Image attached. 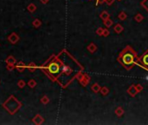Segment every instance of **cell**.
<instances>
[{
  "instance_id": "obj_9",
  "label": "cell",
  "mask_w": 148,
  "mask_h": 125,
  "mask_svg": "<svg viewBox=\"0 0 148 125\" xmlns=\"http://www.w3.org/2000/svg\"><path fill=\"white\" fill-rule=\"evenodd\" d=\"M108 17H109V15H108V13L106 12H103L101 14V18L102 19V20H106V19H108Z\"/></svg>"
},
{
  "instance_id": "obj_3",
  "label": "cell",
  "mask_w": 148,
  "mask_h": 125,
  "mask_svg": "<svg viewBox=\"0 0 148 125\" xmlns=\"http://www.w3.org/2000/svg\"><path fill=\"white\" fill-rule=\"evenodd\" d=\"M141 63H142L143 66H145V67H148V50L145 53L141 56V58L140 59Z\"/></svg>"
},
{
  "instance_id": "obj_7",
  "label": "cell",
  "mask_w": 148,
  "mask_h": 125,
  "mask_svg": "<svg viewBox=\"0 0 148 125\" xmlns=\"http://www.w3.org/2000/svg\"><path fill=\"white\" fill-rule=\"evenodd\" d=\"M114 30H115V32H117V33H120V32L123 30V27L120 25H119V24H118V25H115Z\"/></svg>"
},
{
  "instance_id": "obj_10",
  "label": "cell",
  "mask_w": 148,
  "mask_h": 125,
  "mask_svg": "<svg viewBox=\"0 0 148 125\" xmlns=\"http://www.w3.org/2000/svg\"><path fill=\"white\" fill-rule=\"evenodd\" d=\"M134 19H135V21H136V22H138V23H140V22L142 21L143 19H144V17H143L142 15L139 13V14H137V15H136V17H134Z\"/></svg>"
},
{
  "instance_id": "obj_6",
  "label": "cell",
  "mask_w": 148,
  "mask_h": 125,
  "mask_svg": "<svg viewBox=\"0 0 148 125\" xmlns=\"http://www.w3.org/2000/svg\"><path fill=\"white\" fill-rule=\"evenodd\" d=\"M92 90L93 92H95V93H97V92H99L101 90V87H100V85L98 84V83H95L92 86Z\"/></svg>"
},
{
  "instance_id": "obj_1",
  "label": "cell",
  "mask_w": 148,
  "mask_h": 125,
  "mask_svg": "<svg viewBox=\"0 0 148 125\" xmlns=\"http://www.w3.org/2000/svg\"><path fill=\"white\" fill-rule=\"evenodd\" d=\"M134 58H135L134 51L130 47H127L122 53L119 55V62L121 63V64L127 70H129L134 64Z\"/></svg>"
},
{
  "instance_id": "obj_2",
  "label": "cell",
  "mask_w": 148,
  "mask_h": 125,
  "mask_svg": "<svg viewBox=\"0 0 148 125\" xmlns=\"http://www.w3.org/2000/svg\"><path fill=\"white\" fill-rule=\"evenodd\" d=\"M48 70H49V71L50 72L52 75H56V74H57L60 71V67H59V65H58V63H52L49 65Z\"/></svg>"
},
{
  "instance_id": "obj_13",
  "label": "cell",
  "mask_w": 148,
  "mask_h": 125,
  "mask_svg": "<svg viewBox=\"0 0 148 125\" xmlns=\"http://www.w3.org/2000/svg\"><path fill=\"white\" fill-rule=\"evenodd\" d=\"M141 5H142L146 10H148V0H144V1L141 3Z\"/></svg>"
},
{
  "instance_id": "obj_17",
  "label": "cell",
  "mask_w": 148,
  "mask_h": 125,
  "mask_svg": "<svg viewBox=\"0 0 148 125\" xmlns=\"http://www.w3.org/2000/svg\"><path fill=\"white\" fill-rule=\"evenodd\" d=\"M108 35H109V31H108L107 30H104V31H103V35H102V36L106 37V36H108Z\"/></svg>"
},
{
  "instance_id": "obj_5",
  "label": "cell",
  "mask_w": 148,
  "mask_h": 125,
  "mask_svg": "<svg viewBox=\"0 0 148 125\" xmlns=\"http://www.w3.org/2000/svg\"><path fill=\"white\" fill-rule=\"evenodd\" d=\"M88 50H89L90 52H95V50H97V47H96V45L95 44V43H91L90 44H89L88 46Z\"/></svg>"
},
{
  "instance_id": "obj_11",
  "label": "cell",
  "mask_w": 148,
  "mask_h": 125,
  "mask_svg": "<svg viewBox=\"0 0 148 125\" xmlns=\"http://www.w3.org/2000/svg\"><path fill=\"white\" fill-rule=\"evenodd\" d=\"M127 15L126 14V13L124 12H120L119 14V18L120 19V20H125V19L127 18Z\"/></svg>"
},
{
  "instance_id": "obj_4",
  "label": "cell",
  "mask_w": 148,
  "mask_h": 125,
  "mask_svg": "<svg viewBox=\"0 0 148 125\" xmlns=\"http://www.w3.org/2000/svg\"><path fill=\"white\" fill-rule=\"evenodd\" d=\"M127 92H128V93H129L132 96H134L137 93H138V90H137V89H136V86H134V85H132V86L130 87L129 89H128Z\"/></svg>"
},
{
  "instance_id": "obj_15",
  "label": "cell",
  "mask_w": 148,
  "mask_h": 125,
  "mask_svg": "<svg viewBox=\"0 0 148 125\" xmlns=\"http://www.w3.org/2000/svg\"><path fill=\"white\" fill-rule=\"evenodd\" d=\"M103 31H104V29H102V28H99V29L97 30L96 33L98 35H100V36H102V35H103Z\"/></svg>"
},
{
  "instance_id": "obj_8",
  "label": "cell",
  "mask_w": 148,
  "mask_h": 125,
  "mask_svg": "<svg viewBox=\"0 0 148 125\" xmlns=\"http://www.w3.org/2000/svg\"><path fill=\"white\" fill-rule=\"evenodd\" d=\"M115 113H116V115L118 116V117H121V116L124 114V110L122 108H120V107H119V108L116 109V110H115Z\"/></svg>"
},
{
  "instance_id": "obj_16",
  "label": "cell",
  "mask_w": 148,
  "mask_h": 125,
  "mask_svg": "<svg viewBox=\"0 0 148 125\" xmlns=\"http://www.w3.org/2000/svg\"><path fill=\"white\" fill-rule=\"evenodd\" d=\"M136 89H137V90H138V92H140L143 89V87L141 86V85L138 84V85H136Z\"/></svg>"
},
{
  "instance_id": "obj_14",
  "label": "cell",
  "mask_w": 148,
  "mask_h": 125,
  "mask_svg": "<svg viewBox=\"0 0 148 125\" xmlns=\"http://www.w3.org/2000/svg\"><path fill=\"white\" fill-rule=\"evenodd\" d=\"M104 25H105L106 27H110V26L113 25V22L111 21L110 19H106V20H105V22H104Z\"/></svg>"
},
{
  "instance_id": "obj_12",
  "label": "cell",
  "mask_w": 148,
  "mask_h": 125,
  "mask_svg": "<svg viewBox=\"0 0 148 125\" xmlns=\"http://www.w3.org/2000/svg\"><path fill=\"white\" fill-rule=\"evenodd\" d=\"M101 92L102 95H106V94L109 92V89H108L107 88H106V87H103V88H101Z\"/></svg>"
}]
</instances>
